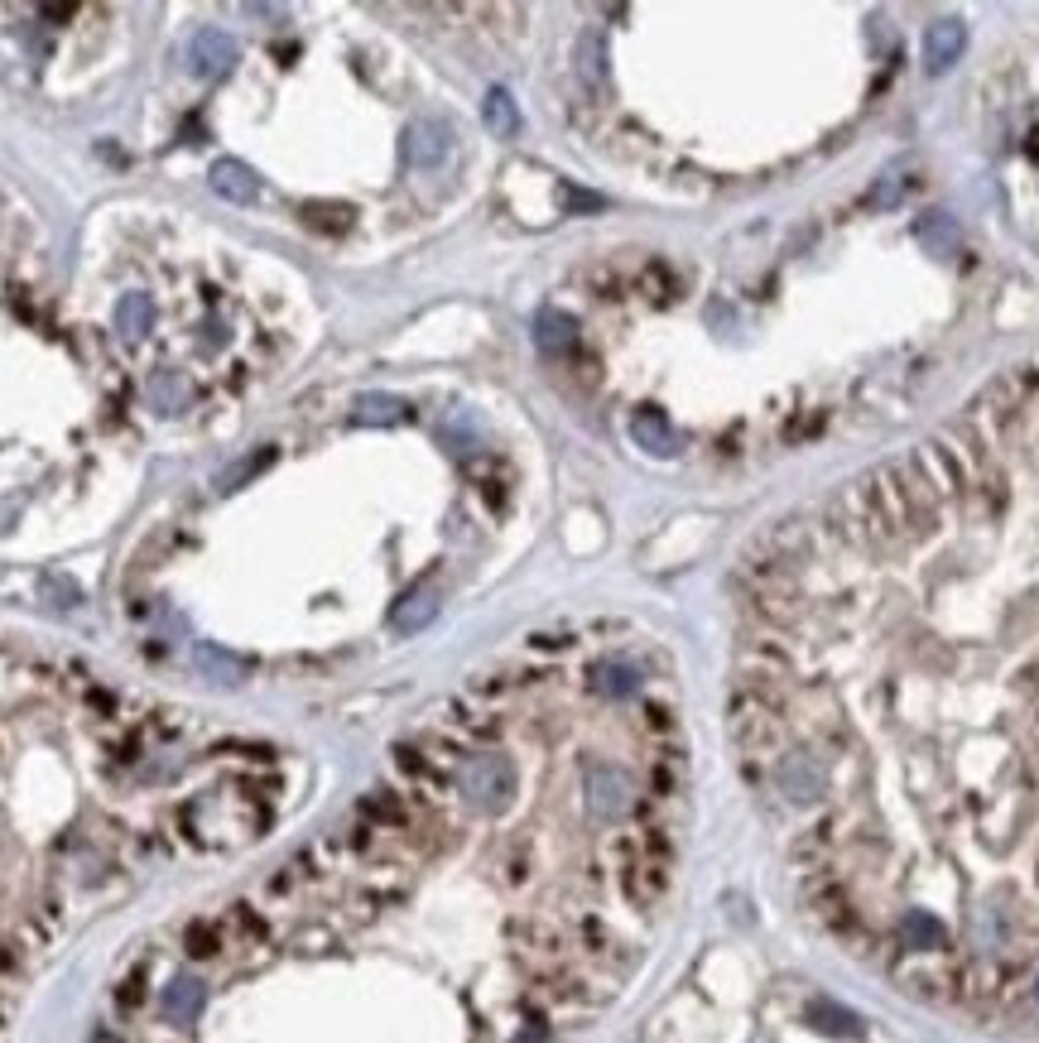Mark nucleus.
<instances>
[{
  "mask_svg": "<svg viewBox=\"0 0 1039 1043\" xmlns=\"http://www.w3.org/2000/svg\"><path fill=\"white\" fill-rule=\"evenodd\" d=\"M905 467H910V477L924 486L933 500H953V496L972 491V471H967L963 453H957L949 438H924L910 457H905Z\"/></svg>",
  "mask_w": 1039,
  "mask_h": 1043,
  "instance_id": "1",
  "label": "nucleus"
},
{
  "mask_svg": "<svg viewBox=\"0 0 1039 1043\" xmlns=\"http://www.w3.org/2000/svg\"><path fill=\"white\" fill-rule=\"evenodd\" d=\"M804 904H809V914L823 923L827 933H837V937H847V933H857L862 928V909L857 900H852V884L837 876L833 866L827 870H813V876H804Z\"/></svg>",
  "mask_w": 1039,
  "mask_h": 1043,
  "instance_id": "2",
  "label": "nucleus"
},
{
  "mask_svg": "<svg viewBox=\"0 0 1039 1043\" xmlns=\"http://www.w3.org/2000/svg\"><path fill=\"white\" fill-rule=\"evenodd\" d=\"M876 477H880V486H886L890 510L900 514L905 539H910V534H924V530H933V524H939V500H933L924 486L910 477L905 457H900V461H886V467H876Z\"/></svg>",
  "mask_w": 1039,
  "mask_h": 1043,
  "instance_id": "3",
  "label": "nucleus"
},
{
  "mask_svg": "<svg viewBox=\"0 0 1039 1043\" xmlns=\"http://www.w3.org/2000/svg\"><path fill=\"white\" fill-rule=\"evenodd\" d=\"M770 784L780 789L789 803H799V808H813V803H823V794H827V770H823V760L813 756V750L789 746L784 756L775 760Z\"/></svg>",
  "mask_w": 1039,
  "mask_h": 1043,
  "instance_id": "4",
  "label": "nucleus"
},
{
  "mask_svg": "<svg viewBox=\"0 0 1039 1043\" xmlns=\"http://www.w3.org/2000/svg\"><path fill=\"white\" fill-rule=\"evenodd\" d=\"M457 784H463V798L472 803V808L496 813V808L510 803V794H516V770H510V760H501V756H477V760L463 764Z\"/></svg>",
  "mask_w": 1039,
  "mask_h": 1043,
  "instance_id": "5",
  "label": "nucleus"
},
{
  "mask_svg": "<svg viewBox=\"0 0 1039 1043\" xmlns=\"http://www.w3.org/2000/svg\"><path fill=\"white\" fill-rule=\"evenodd\" d=\"M736 673H770V678H799V659L789 650V640L780 630H760V635L742 640V654H736Z\"/></svg>",
  "mask_w": 1039,
  "mask_h": 1043,
  "instance_id": "6",
  "label": "nucleus"
},
{
  "mask_svg": "<svg viewBox=\"0 0 1039 1043\" xmlns=\"http://www.w3.org/2000/svg\"><path fill=\"white\" fill-rule=\"evenodd\" d=\"M587 803L597 817H626L636 813V784L616 764H592L587 770Z\"/></svg>",
  "mask_w": 1039,
  "mask_h": 1043,
  "instance_id": "7",
  "label": "nucleus"
},
{
  "mask_svg": "<svg viewBox=\"0 0 1039 1043\" xmlns=\"http://www.w3.org/2000/svg\"><path fill=\"white\" fill-rule=\"evenodd\" d=\"M404 154H410L414 169H439V164L453 154V130H448V121H439V116H429V121H414V126H410V140H404Z\"/></svg>",
  "mask_w": 1039,
  "mask_h": 1043,
  "instance_id": "8",
  "label": "nucleus"
},
{
  "mask_svg": "<svg viewBox=\"0 0 1039 1043\" xmlns=\"http://www.w3.org/2000/svg\"><path fill=\"white\" fill-rule=\"evenodd\" d=\"M616 880H621V894L636 909H654L664 900V890H669V866L664 861H646V856H640L636 866L616 870Z\"/></svg>",
  "mask_w": 1039,
  "mask_h": 1043,
  "instance_id": "9",
  "label": "nucleus"
},
{
  "mask_svg": "<svg viewBox=\"0 0 1039 1043\" xmlns=\"http://www.w3.org/2000/svg\"><path fill=\"white\" fill-rule=\"evenodd\" d=\"M896 947L905 957H933V953H943V947H949V933H943V923L933 914H919V909H910V914L896 923Z\"/></svg>",
  "mask_w": 1039,
  "mask_h": 1043,
  "instance_id": "10",
  "label": "nucleus"
},
{
  "mask_svg": "<svg viewBox=\"0 0 1039 1043\" xmlns=\"http://www.w3.org/2000/svg\"><path fill=\"white\" fill-rule=\"evenodd\" d=\"M967 54V30L957 20H939L924 34V68L929 73H949L957 58Z\"/></svg>",
  "mask_w": 1039,
  "mask_h": 1043,
  "instance_id": "11",
  "label": "nucleus"
},
{
  "mask_svg": "<svg viewBox=\"0 0 1039 1043\" xmlns=\"http://www.w3.org/2000/svg\"><path fill=\"white\" fill-rule=\"evenodd\" d=\"M630 438L646 447V453H654V457H674L679 453V433H674V424H669L654 404H640L636 414H630Z\"/></svg>",
  "mask_w": 1039,
  "mask_h": 1043,
  "instance_id": "12",
  "label": "nucleus"
},
{
  "mask_svg": "<svg viewBox=\"0 0 1039 1043\" xmlns=\"http://www.w3.org/2000/svg\"><path fill=\"white\" fill-rule=\"evenodd\" d=\"M188 63H193V73H203V77L227 73L236 63V39L221 30H197L188 44Z\"/></svg>",
  "mask_w": 1039,
  "mask_h": 1043,
  "instance_id": "13",
  "label": "nucleus"
},
{
  "mask_svg": "<svg viewBox=\"0 0 1039 1043\" xmlns=\"http://www.w3.org/2000/svg\"><path fill=\"white\" fill-rule=\"evenodd\" d=\"M766 553H770V558L780 563V567H789V573H794V567H804V563L813 558V534H809L799 520H784V524H775V530L766 534Z\"/></svg>",
  "mask_w": 1039,
  "mask_h": 1043,
  "instance_id": "14",
  "label": "nucleus"
},
{
  "mask_svg": "<svg viewBox=\"0 0 1039 1043\" xmlns=\"http://www.w3.org/2000/svg\"><path fill=\"white\" fill-rule=\"evenodd\" d=\"M534 341L544 356H573L577 351V323L559 308H544L534 318Z\"/></svg>",
  "mask_w": 1039,
  "mask_h": 1043,
  "instance_id": "15",
  "label": "nucleus"
},
{
  "mask_svg": "<svg viewBox=\"0 0 1039 1043\" xmlns=\"http://www.w3.org/2000/svg\"><path fill=\"white\" fill-rule=\"evenodd\" d=\"M587 688L597 697H630L640 688V673L626 659H602V664L587 669Z\"/></svg>",
  "mask_w": 1039,
  "mask_h": 1043,
  "instance_id": "16",
  "label": "nucleus"
},
{
  "mask_svg": "<svg viewBox=\"0 0 1039 1043\" xmlns=\"http://www.w3.org/2000/svg\"><path fill=\"white\" fill-rule=\"evenodd\" d=\"M213 188L227 197V203H256V197H260V178L241 160H221V164H213Z\"/></svg>",
  "mask_w": 1039,
  "mask_h": 1043,
  "instance_id": "17",
  "label": "nucleus"
},
{
  "mask_svg": "<svg viewBox=\"0 0 1039 1043\" xmlns=\"http://www.w3.org/2000/svg\"><path fill=\"white\" fill-rule=\"evenodd\" d=\"M433 616H439V597H433L429 587H414V591H404V597L394 601V611H390V626L410 635V630H424Z\"/></svg>",
  "mask_w": 1039,
  "mask_h": 1043,
  "instance_id": "18",
  "label": "nucleus"
},
{
  "mask_svg": "<svg viewBox=\"0 0 1039 1043\" xmlns=\"http://www.w3.org/2000/svg\"><path fill=\"white\" fill-rule=\"evenodd\" d=\"M809 1024L819 1029V1034H833V1039H862V1020L843 1006H833V1000H813L809 1006Z\"/></svg>",
  "mask_w": 1039,
  "mask_h": 1043,
  "instance_id": "19",
  "label": "nucleus"
},
{
  "mask_svg": "<svg viewBox=\"0 0 1039 1043\" xmlns=\"http://www.w3.org/2000/svg\"><path fill=\"white\" fill-rule=\"evenodd\" d=\"M481 116H486V130H491V135H501V140H510V135L520 130V107H516V97H510L506 87H491V91H486Z\"/></svg>",
  "mask_w": 1039,
  "mask_h": 1043,
  "instance_id": "20",
  "label": "nucleus"
},
{
  "mask_svg": "<svg viewBox=\"0 0 1039 1043\" xmlns=\"http://www.w3.org/2000/svg\"><path fill=\"white\" fill-rule=\"evenodd\" d=\"M819 520H823V534L833 539L837 548L862 544V530H857V520H852V510H847V496H833V500H827V506L819 510Z\"/></svg>",
  "mask_w": 1039,
  "mask_h": 1043,
  "instance_id": "21",
  "label": "nucleus"
},
{
  "mask_svg": "<svg viewBox=\"0 0 1039 1043\" xmlns=\"http://www.w3.org/2000/svg\"><path fill=\"white\" fill-rule=\"evenodd\" d=\"M351 419H357V424H404V419H410V404L394 400V394H361Z\"/></svg>",
  "mask_w": 1039,
  "mask_h": 1043,
  "instance_id": "22",
  "label": "nucleus"
},
{
  "mask_svg": "<svg viewBox=\"0 0 1039 1043\" xmlns=\"http://www.w3.org/2000/svg\"><path fill=\"white\" fill-rule=\"evenodd\" d=\"M183 947H188V957L197 961H207V957H217L221 947H227V928H221V919H203V923H188V933H183Z\"/></svg>",
  "mask_w": 1039,
  "mask_h": 1043,
  "instance_id": "23",
  "label": "nucleus"
},
{
  "mask_svg": "<svg viewBox=\"0 0 1039 1043\" xmlns=\"http://www.w3.org/2000/svg\"><path fill=\"white\" fill-rule=\"evenodd\" d=\"M150 323H154V303L144 294H126L121 303H116V333H121V337L150 333Z\"/></svg>",
  "mask_w": 1039,
  "mask_h": 1043,
  "instance_id": "24",
  "label": "nucleus"
},
{
  "mask_svg": "<svg viewBox=\"0 0 1039 1043\" xmlns=\"http://www.w3.org/2000/svg\"><path fill=\"white\" fill-rule=\"evenodd\" d=\"M304 227L323 231V236H342L351 227V207H342V203H309L304 207Z\"/></svg>",
  "mask_w": 1039,
  "mask_h": 1043,
  "instance_id": "25",
  "label": "nucleus"
},
{
  "mask_svg": "<svg viewBox=\"0 0 1039 1043\" xmlns=\"http://www.w3.org/2000/svg\"><path fill=\"white\" fill-rule=\"evenodd\" d=\"M510 693H516V673H510V669H501V673H477V678H472L467 683V697H472V703H501V697H510Z\"/></svg>",
  "mask_w": 1039,
  "mask_h": 1043,
  "instance_id": "26",
  "label": "nucleus"
},
{
  "mask_svg": "<svg viewBox=\"0 0 1039 1043\" xmlns=\"http://www.w3.org/2000/svg\"><path fill=\"white\" fill-rule=\"evenodd\" d=\"M573 933H577V947H583V953H592V957H602V953L612 947V928H607V923H602L597 914H583Z\"/></svg>",
  "mask_w": 1039,
  "mask_h": 1043,
  "instance_id": "27",
  "label": "nucleus"
},
{
  "mask_svg": "<svg viewBox=\"0 0 1039 1043\" xmlns=\"http://www.w3.org/2000/svg\"><path fill=\"white\" fill-rule=\"evenodd\" d=\"M640 726H646L650 736H660V741H674V731H679L674 707H664V703H640Z\"/></svg>",
  "mask_w": 1039,
  "mask_h": 1043,
  "instance_id": "28",
  "label": "nucleus"
},
{
  "mask_svg": "<svg viewBox=\"0 0 1039 1043\" xmlns=\"http://www.w3.org/2000/svg\"><path fill=\"white\" fill-rule=\"evenodd\" d=\"M640 294H650L654 303H669V298H674V274H669V265L650 260V265L640 270Z\"/></svg>",
  "mask_w": 1039,
  "mask_h": 1043,
  "instance_id": "29",
  "label": "nucleus"
},
{
  "mask_svg": "<svg viewBox=\"0 0 1039 1043\" xmlns=\"http://www.w3.org/2000/svg\"><path fill=\"white\" fill-rule=\"evenodd\" d=\"M197 1006H203V990H197V981H174V986H169V1010H174V1014H197Z\"/></svg>",
  "mask_w": 1039,
  "mask_h": 1043,
  "instance_id": "30",
  "label": "nucleus"
},
{
  "mask_svg": "<svg viewBox=\"0 0 1039 1043\" xmlns=\"http://www.w3.org/2000/svg\"><path fill=\"white\" fill-rule=\"evenodd\" d=\"M587 284L597 289V298H626V280L616 270H587Z\"/></svg>",
  "mask_w": 1039,
  "mask_h": 1043,
  "instance_id": "31",
  "label": "nucleus"
},
{
  "mask_svg": "<svg viewBox=\"0 0 1039 1043\" xmlns=\"http://www.w3.org/2000/svg\"><path fill=\"white\" fill-rule=\"evenodd\" d=\"M530 866H534L530 847H524V841H516V847H510V856H506V880H510V884H524V880H530Z\"/></svg>",
  "mask_w": 1039,
  "mask_h": 1043,
  "instance_id": "32",
  "label": "nucleus"
},
{
  "mask_svg": "<svg viewBox=\"0 0 1039 1043\" xmlns=\"http://www.w3.org/2000/svg\"><path fill=\"white\" fill-rule=\"evenodd\" d=\"M140 1000H144V971H136L130 981L116 986V1006L121 1010H140Z\"/></svg>",
  "mask_w": 1039,
  "mask_h": 1043,
  "instance_id": "33",
  "label": "nucleus"
},
{
  "mask_svg": "<svg viewBox=\"0 0 1039 1043\" xmlns=\"http://www.w3.org/2000/svg\"><path fill=\"white\" fill-rule=\"evenodd\" d=\"M1010 380H1016V390L1025 394V400H1030V394H1039V356H1035V361H1025V366H1016V371H1010Z\"/></svg>",
  "mask_w": 1039,
  "mask_h": 1043,
  "instance_id": "34",
  "label": "nucleus"
},
{
  "mask_svg": "<svg viewBox=\"0 0 1039 1043\" xmlns=\"http://www.w3.org/2000/svg\"><path fill=\"white\" fill-rule=\"evenodd\" d=\"M577 635H530V654H563L573 650Z\"/></svg>",
  "mask_w": 1039,
  "mask_h": 1043,
  "instance_id": "35",
  "label": "nucleus"
},
{
  "mask_svg": "<svg viewBox=\"0 0 1039 1043\" xmlns=\"http://www.w3.org/2000/svg\"><path fill=\"white\" fill-rule=\"evenodd\" d=\"M583 58H587L583 73H587V77H602V39H597V34L583 39Z\"/></svg>",
  "mask_w": 1039,
  "mask_h": 1043,
  "instance_id": "36",
  "label": "nucleus"
},
{
  "mask_svg": "<svg viewBox=\"0 0 1039 1043\" xmlns=\"http://www.w3.org/2000/svg\"><path fill=\"white\" fill-rule=\"evenodd\" d=\"M563 207H602V197L577 193V188H563Z\"/></svg>",
  "mask_w": 1039,
  "mask_h": 1043,
  "instance_id": "37",
  "label": "nucleus"
},
{
  "mask_svg": "<svg viewBox=\"0 0 1039 1043\" xmlns=\"http://www.w3.org/2000/svg\"><path fill=\"white\" fill-rule=\"evenodd\" d=\"M1035 1000H1039V981H1035Z\"/></svg>",
  "mask_w": 1039,
  "mask_h": 1043,
  "instance_id": "38",
  "label": "nucleus"
}]
</instances>
